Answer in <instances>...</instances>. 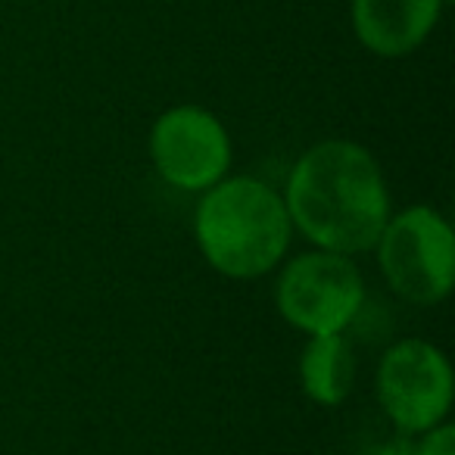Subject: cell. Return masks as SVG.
I'll return each instance as SVG.
<instances>
[{
  "label": "cell",
  "mask_w": 455,
  "mask_h": 455,
  "mask_svg": "<svg viewBox=\"0 0 455 455\" xmlns=\"http://www.w3.org/2000/svg\"><path fill=\"white\" fill-rule=\"evenodd\" d=\"M415 455H455V427L452 424H434L424 430L421 440L415 443Z\"/></svg>",
  "instance_id": "9c48e42d"
},
{
  "label": "cell",
  "mask_w": 455,
  "mask_h": 455,
  "mask_svg": "<svg viewBox=\"0 0 455 455\" xmlns=\"http://www.w3.org/2000/svg\"><path fill=\"white\" fill-rule=\"evenodd\" d=\"M446 0H353V32L378 57H405L427 41Z\"/></svg>",
  "instance_id": "52a82bcc"
},
{
  "label": "cell",
  "mask_w": 455,
  "mask_h": 455,
  "mask_svg": "<svg viewBox=\"0 0 455 455\" xmlns=\"http://www.w3.org/2000/svg\"><path fill=\"white\" fill-rule=\"evenodd\" d=\"M150 159L165 184L203 194L231 169V138L209 109L184 103L153 122Z\"/></svg>",
  "instance_id": "8992f818"
},
{
  "label": "cell",
  "mask_w": 455,
  "mask_h": 455,
  "mask_svg": "<svg viewBox=\"0 0 455 455\" xmlns=\"http://www.w3.org/2000/svg\"><path fill=\"white\" fill-rule=\"evenodd\" d=\"M378 266L387 284L411 306H436L455 284L452 225L430 206L390 215L378 237Z\"/></svg>",
  "instance_id": "3957f363"
},
{
  "label": "cell",
  "mask_w": 455,
  "mask_h": 455,
  "mask_svg": "<svg viewBox=\"0 0 455 455\" xmlns=\"http://www.w3.org/2000/svg\"><path fill=\"white\" fill-rule=\"evenodd\" d=\"M355 380V355L343 334L309 337L299 355V387L315 405L347 403Z\"/></svg>",
  "instance_id": "ba28073f"
},
{
  "label": "cell",
  "mask_w": 455,
  "mask_h": 455,
  "mask_svg": "<svg viewBox=\"0 0 455 455\" xmlns=\"http://www.w3.org/2000/svg\"><path fill=\"white\" fill-rule=\"evenodd\" d=\"M284 206L306 241L343 256L371 250L393 215L378 159L340 138L309 147L293 163Z\"/></svg>",
  "instance_id": "6da1fadb"
},
{
  "label": "cell",
  "mask_w": 455,
  "mask_h": 455,
  "mask_svg": "<svg viewBox=\"0 0 455 455\" xmlns=\"http://www.w3.org/2000/svg\"><path fill=\"white\" fill-rule=\"evenodd\" d=\"M371 455H415V440H411V434L396 430L390 440H384L380 446H374Z\"/></svg>",
  "instance_id": "30bf717a"
},
{
  "label": "cell",
  "mask_w": 455,
  "mask_h": 455,
  "mask_svg": "<svg viewBox=\"0 0 455 455\" xmlns=\"http://www.w3.org/2000/svg\"><path fill=\"white\" fill-rule=\"evenodd\" d=\"M194 237L215 272L250 281L281 266L293 225L284 196L272 184L250 175H225L203 190L194 212Z\"/></svg>",
  "instance_id": "7a4b0ae2"
},
{
  "label": "cell",
  "mask_w": 455,
  "mask_h": 455,
  "mask_svg": "<svg viewBox=\"0 0 455 455\" xmlns=\"http://www.w3.org/2000/svg\"><path fill=\"white\" fill-rule=\"evenodd\" d=\"M378 399L393 427L424 434L452 409V368L440 347L427 340H399L378 365Z\"/></svg>",
  "instance_id": "5b68a950"
},
{
  "label": "cell",
  "mask_w": 455,
  "mask_h": 455,
  "mask_svg": "<svg viewBox=\"0 0 455 455\" xmlns=\"http://www.w3.org/2000/svg\"><path fill=\"white\" fill-rule=\"evenodd\" d=\"M365 303V281L343 253L315 250L291 259L275 284V306L291 328L309 337L343 334Z\"/></svg>",
  "instance_id": "277c9868"
},
{
  "label": "cell",
  "mask_w": 455,
  "mask_h": 455,
  "mask_svg": "<svg viewBox=\"0 0 455 455\" xmlns=\"http://www.w3.org/2000/svg\"><path fill=\"white\" fill-rule=\"evenodd\" d=\"M334 455H347V452H334Z\"/></svg>",
  "instance_id": "8fae6325"
}]
</instances>
